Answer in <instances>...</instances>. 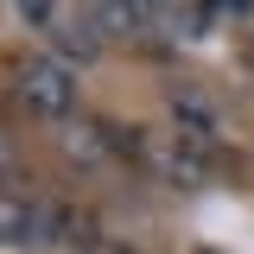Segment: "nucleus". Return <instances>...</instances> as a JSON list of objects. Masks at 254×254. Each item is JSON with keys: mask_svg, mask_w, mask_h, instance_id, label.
I'll return each mask as SVG.
<instances>
[{"mask_svg": "<svg viewBox=\"0 0 254 254\" xmlns=\"http://www.w3.org/2000/svg\"><path fill=\"white\" fill-rule=\"evenodd\" d=\"M13 89L26 102L32 115H45V121H70V108H76V76H70V64L58 58H26L13 70Z\"/></svg>", "mask_w": 254, "mask_h": 254, "instance_id": "1", "label": "nucleus"}, {"mask_svg": "<svg viewBox=\"0 0 254 254\" xmlns=\"http://www.w3.org/2000/svg\"><path fill=\"white\" fill-rule=\"evenodd\" d=\"M45 38H51L58 64H95V58H102V38H108V32L95 26L89 13H58Z\"/></svg>", "mask_w": 254, "mask_h": 254, "instance_id": "2", "label": "nucleus"}, {"mask_svg": "<svg viewBox=\"0 0 254 254\" xmlns=\"http://www.w3.org/2000/svg\"><path fill=\"white\" fill-rule=\"evenodd\" d=\"M0 229H6V248H32V242H51V210L32 203L19 190L0 197Z\"/></svg>", "mask_w": 254, "mask_h": 254, "instance_id": "3", "label": "nucleus"}, {"mask_svg": "<svg viewBox=\"0 0 254 254\" xmlns=\"http://www.w3.org/2000/svg\"><path fill=\"white\" fill-rule=\"evenodd\" d=\"M58 146L70 165H102V159H115V140H108V121H70L58 133Z\"/></svg>", "mask_w": 254, "mask_h": 254, "instance_id": "4", "label": "nucleus"}, {"mask_svg": "<svg viewBox=\"0 0 254 254\" xmlns=\"http://www.w3.org/2000/svg\"><path fill=\"white\" fill-rule=\"evenodd\" d=\"M13 13H19L26 26H45V32H51V19H58V13H51V0H13Z\"/></svg>", "mask_w": 254, "mask_h": 254, "instance_id": "5", "label": "nucleus"}]
</instances>
